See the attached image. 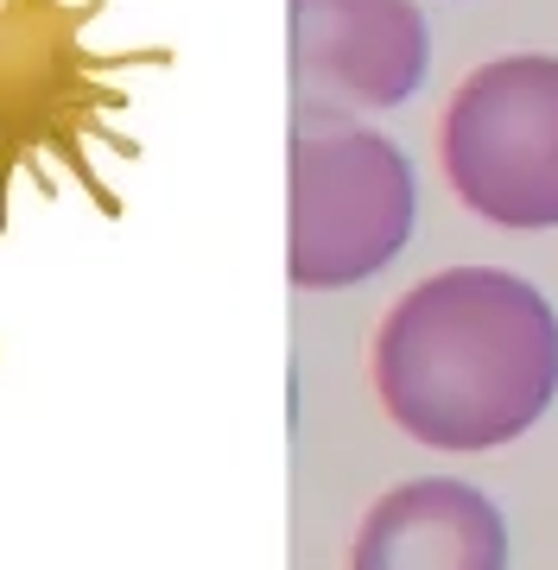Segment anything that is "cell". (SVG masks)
I'll use <instances>...</instances> for the list:
<instances>
[{"instance_id": "obj_2", "label": "cell", "mask_w": 558, "mask_h": 570, "mask_svg": "<svg viewBox=\"0 0 558 570\" xmlns=\"http://www.w3.org/2000/svg\"><path fill=\"white\" fill-rule=\"evenodd\" d=\"M102 20L108 0H0V235L13 228L20 184L39 204L77 184L102 223L121 216L102 153L140 159L121 127L134 108L127 77L166 70L172 45H96Z\"/></svg>"}, {"instance_id": "obj_3", "label": "cell", "mask_w": 558, "mask_h": 570, "mask_svg": "<svg viewBox=\"0 0 558 570\" xmlns=\"http://www.w3.org/2000/svg\"><path fill=\"white\" fill-rule=\"evenodd\" d=\"M419 223L413 159L350 121L343 108H305L292 127V223L286 273L298 292H343L400 261Z\"/></svg>"}, {"instance_id": "obj_4", "label": "cell", "mask_w": 558, "mask_h": 570, "mask_svg": "<svg viewBox=\"0 0 558 570\" xmlns=\"http://www.w3.org/2000/svg\"><path fill=\"white\" fill-rule=\"evenodd\" d=\"M457 204L496 228H558V58L515 51L470 70L438 127Z\"/></svg>"}, {"instance_id": "obj_5", "label": "cell", "mask_w": 558, "mask_h": 570, "mask_svg": "<svg viewBox=\"0 0 558 570\" xmlns=\"http://www.w3.org/2000/svg\"><path fill=\"white\" fill-rule=\"evenodd\" d=\"M432 70L413 0H292V82L305 108H400Z\"/></svg>"}, {"instance_id": "obj_1", "label": "cell", "mask_w": 558, "mask_h": 570, "mask_svg": "<svg viewBox=\"0 0 558 570\" xmlns=\"http://www.w3.org/2000/svg\"><path fill=\"white\" fill-rule=\"evenodd\" d=\"M374 393L432 450H501L558 400V311L508 266H444L374 330Z\"/></svg>"}, {"instance_id": "obj_6", "label": "cell", "mask_w": 558, "mask_h": 570, "mask_svg": "<svg viewBox=\"0 0 558 570\" xmlns=\"http://www.w3.org/2000/svg\"><path fill=\"white\" fill-rule=\"evenodd\" d=\"M350 570H508V520L470 482L425 475L369 508Z\"/></svg>"}]
</instances>
